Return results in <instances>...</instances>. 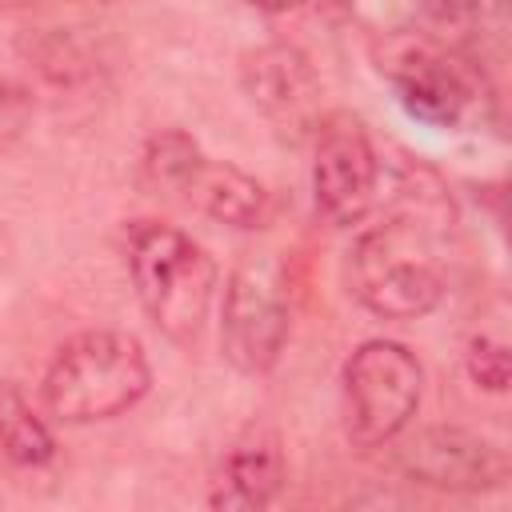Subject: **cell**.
Returning <instances> with one entry per match:
<instances>
[{
  "label": "cell",
  "instance_id": "3957f363",
  "mask_svg": "<svg viewBox=\"0 0 512 512\" xmlns=\"http://www.w3.org/2000/svg\"><path fill=\"white\" fill-rule=\"evenodd\" d=\"M356 300L384 320H420L444 300V264L436 236L420 216H388L356 236L348 252Z\"/></svg>",
  "mask_w": 512,
  "mask_h": 512
},
{
  "label": "cell",
  "instance_id": "ba28073f",
  "mask_svg": "<svg viewBox=\"0 0 512 512\" xmlns=\"http://www.w3.org/2000/svg\"><path fill=\"white\" fill-rule=\"evenodd\" d=\"M240 84L252 100V108L284 136L304 140L320 124V76L312 60L284 40L260 44L240 64Z\"/></svg>",
  "mask_w": 512,
  "mask_h": 512
},
{
  "label": "cell",
  "instance_id": "7a4b0ae2",
  "mask_svg": "<svg viewBox=\"0 0 512 512\" xmlns=\"http://www.w3.org/2000/svg\"><path fill=\"white\" fill-rule=\"evenodd\" d=\"M128 276L148 320L180 348H196L216 296V260L180 228L160 220L128 224Z\"/></svg>",
  "mask_w": 512,
  "mask_h": 512
},
{
  "label": "cell",
  "instance_id": "52a82bcc",
  "mask_svg": "<svg viewBox=\"0 0 512 512\" xmlns=\"http://www.w3.org/2000/svg\"><path fill=\"white\" fill-rule=\"evenodd\" d=\"M312 140H316V156H312L316 212L336 228L360 224L380 188V156L368 128L352 112H324Z\"/></svg>",
  "mask_w": 512,
  "mask_h": 512
},
{
  "label": "cell",
  "instance_id": "6da1fadb",
  "mask_svg": "<svg viewBox=\"0 0 512 512\" xmlns=\"http://www.w3.org/2000/svg\"><path fill=\"white\" fill-rule=\"evenodd\" d=\"M152 388V364L136 336L116 328L76 332L44 368V408L60 424H100L136 408Z\"/></svg>",
  "mask_w": 512,
  "mask_h": 512
},
{
  "label": "cell",
  "instance_id": "5bb4252c",
  "mask_svg": "<svg viewBox=\"0 0 512 512\" xmlns=\"http://www.w3.org/2000/svg\"><path fill=\"white\" fill-rule=\"evenodd\" d=\"M464 368L472 376L476 388L484 392H504L508 388V348L504 340H492V336H472L468 352H464Z\"/></svg>",
  "mask_w": 512,
  "mask_h": 512
},
{
  "label": "cell",
  "instance_id": "9a60e30c",
  "mask_svg": "<svg viewBox=\"0 0 512 512\" xmlns=\"http://www.w3.org/2000/svg\"><path fill=\"white\" fill-rule=\"evenodd\" d=\"M32 92L12 80V76H0V152H8L28 128H32Z\"/></svg>",
  "mask_w": 512,
  "mask_h": 512
},
{
  "label": "cell",
  "instance_id": "30bf717a",
  "mask_svg": "<svg viewBox=\"0 0 512 512\" xmlns=\"http://www.w3.org/2000/svg\"><path fill=\"white\" fill-rule=\"evenodd\" d=\"M284 480H288V460L280 432L264 420H252L228 440L208 504L224 512H260L280 496Z\"/></svg>",
  "mask_w": 512,
  "mask_h": 512
},
{
  "label": "cell",
  "instance_id": "9c48e42d",
  "mask_svg": "<svg viewBox=\"0 0 512 512\" xmlns=\"http://www.w3.org/2000/svg\"><path fill=\"white\" fill-rule=\"evenodd\" d=\"M400 472L416 484L444 492H492L508 480V456L468 428H420L400 448Z\"/></svg>",
  "mask_w": 512,
  "mask_h": 512
},
{
  "label": "cell",
  "instance_id": "277c9868",
  "mask_svg": "<svg viewBox=\"0 0 512 512\" xmlns=\"http://www.w3.org/2000/svg\"><path fill=\"white\" fill-rule=\"evenodd\" d=\"M340 392L348 444L364 452L384 448L412 424L424 396V368L408 344L372 336L348 352Z\"/></svg>",
  "mask_w": 512,
  "mask_h": 512
},
{
  "label": "cell",
  "instance_id": "7c38bea8",
  "mask_svg": "<svg viewBox=\"0 0 512 512\" xmlns=\"http://www.w3.org/2000/svg\"><path fill=\"white\" fill-rule=\"evenodd\" d=\"M0 460L12 468H44L56 460V432L12 380L0 384Z\"/></svg>",
  "mask_w": 512,
  "mask_h": 512
},
{
  "label": "cell",
  "instance_id": "e0dca14e",
  "mask_svg": "<svg viewBox=\"0 0 512 512\" xmlns=\"http://www.w3.org/2000/svg\"><path fill=\"white\" fill-rule=\"evenodd\" d=\"M44 0H0V12H20V8H36Z\"/></svg>",
  "mask_w": 512,
  "mask_h": 512
},
{
  "label": "cell",
  "instance_id": "8992f818",
  "mask_svg": "<svg viewBox=\"0 0 512 512\" xmlns=\"http://www.w3.org/2000/svg\"><path fill=\"white\" fill-rule=\"evenodd\" d=\"M376 68L396 92L400 108L432 128H456L484 100L480 76L468 60L428 36H388L376 48Z\"/></svg>",
  "mask_w": 512,
  "mask_h": 512
},
{
  "label": "cell",
  "instance_id": "4fadbf2b",
  "mask_svg": "<svg viewBox=\"0 0 512 512\" xmlns=\"http://www.w3.org/2000/svg\"><path fill=\"white\" fill-rule=\"evenodd\" d=\"M200 144L180 132V128H160L144 140V152H140V184L156 196H180L184 180L192 176L196 160H200Z\"/></svg>",
  "mask_w": 512,
  "mask_h": 512
},
{
  "label": "cell",
  "instance_id": "5b68a950",
  "mask_svg": "<svg viewBox=\"0 0 512 512\" xmlns=\"http://www.w3.org/2000/svg\"><path fill=\"white\" fill-rule=\"evenodd\" d=\"M292 328V280L276 252H248L228 272L220 300V352L244 376L276 368Z\"/></svg>",
  "mask_w": 512,
  "mask_h": 512
},
{
  "label": "cell",
  "instance_id": "8fae6325",
  "mask_svg": "<svg viewBox=\"0 0 512 512\" xmlns=\"http://www.w3.org/2000/svg\"><path fill=\"white\" fill-rule=\"evenodd\" d=\"M180 196L196 212H204L208 220L228 224V228H260L272 212V192L252 172H244L228 160H208V156L196 160Z\"/></svg>",
  "mask_w": 512,
  "mask_h": 512
},
{
  "label": "cell",
  "instance_id": "2e32d148",
  "mask_svg": "<svg viewBox=\"0 0 512 512\" xmlns=\"http://www.w3.org/2000/svg\"><path fill=\"white\" fill-rule=\"evenodd\" d=\"M248 8H256V12H268V16H280V12H292V8H300L304 0H244Z\"/></svg>",
  "mask_w": 512,
  "mask_h": 512
}]
</instances>
